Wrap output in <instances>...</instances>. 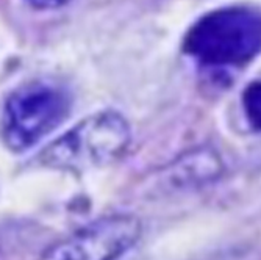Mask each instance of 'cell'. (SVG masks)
Returning a JSON list of instances; mask_svg holds the SVG:
<instances>
[{"mask_svg": "<svg viewBox=\"0 0 261 260\" xmlns=\"http://www.w3.org/2000/svg\"><path fill=\"white\" fill-rule=\"evenodd\" d=\"M183 51L210 67L243 66L259 51V16L246 7L211 11L188 30Z\"/></svg>", "mask_w": 261, "mask_h": 260, "instance_id": "cell-1", "label": "cell"}, {"mask_svg": "<svg viewBox=\"0 0 261 260\" xmlns=\"http://www.w3.org/2000/svg\"><path fill=\"white\" fill-rule=\"evenodd\" d=\"M130 139L132 132L122 114L100 111L88 116L45 148L41 161L57 170L97 168L119 158L127 151Z\"/></svg>", "mask_w": 261, "mask_h": 260, "instance_id": "cell-2", "label": "cell"}, {"mask_svg": "<svg viewBox=\"0 0 261 260\" xmlns=\"http://www.w3.org/2000/svg\"><path fill=\"white\" fill-rule=\"evenodd\" d=\"M67 96L60 88L35 82L14 91L4 113V139L13 151H25L52 129L67 113Z\"/></svg>", "mask_w": 261, "mask_h": 260, "instance_id": "cell-3", "label": "cell"}, {"mask_svg": "<svg viewBox=\"0 0 261 260\" xmlns=\"http://www.w3.org/2000/svg\"><path fill=\"white\" fill-rule=\"evenodd\" d=\"M133 215H111L92 221L47 249L41 260H117L141 237Z\"/></svg>", "mask_w": 261, "mask_h": 260, "instance_id": "cell-4", "label": "cell"}, {"mask_svg": "<svg viewBox=\"0 0 261 260\" xmlns=\"http://www.w3.org/2000/svg\"><path fill=\"white\" fill-rule=\"evenodd\" d=\"M259 82H252L247 89L244 91L243 102H244V111L247 114V121L250 123L253 130H259V101H261V92H259Z\"/></svg>", "mask_w": 261, "mask_h": 260, "instance_id": "cell-5", "label": "cell"}, {"mask_svg": "<svg viewBox=\"0 0 261 260\" xmlns=\"http://www.w3.org/2000/svg\"><path fill=\"white\" fill-rule=\"evenodd\" d=\"M29 2L39 10H54V8H60L63 5H66L69 0H29Z\"/></svg>", "mask_w": 261, "mask_h": 260, "instance_id": "cell-6", "label": "cell"}]
</instances>
